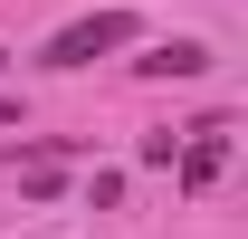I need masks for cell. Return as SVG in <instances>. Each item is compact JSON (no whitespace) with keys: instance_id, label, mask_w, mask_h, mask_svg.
<instances>
[{"instance_id":"cell-4","label":"cell","mask_w":248,"mask_h":239,"mask_svg":"<svg viewBox=\"0 0 248 239\" xmlns=\"http://www.w3.org/2000/svg\"><path fill=\"white\" fill-rule=\"evenodd\" d=\"M10 124H19V96H0V134H10Z\"/></svg>"},{"instance_id":"cell-1","label":"cell","mask_w":248,"mask_h":239,"mask_svg":"<svg viewBox=\"0 0 248 239\" xmlns=\"http://www.w3.org/2000/svg\"><path fill=\"white\" fill-rule=\"evenodd\" d=\"M115 48H134V10H95V19H77V29H58L48 48H38V67H95V58H115Z\"/></svg>"},{"instance_id":"cell-3","label":"cell","mask_w":248,"mask_h":239,"mask_svg":"<svg viewBox=\"0 0 248 239\" xmlns=\"http://www.w3.org/2000/svg\"><path fill=\"white\" fill-rule=\"evenodd\" d=\"M143 67V77H201V67H210V48H201V38H162L153 58H134Z\"/></svg>"},{"instance_id":"cell-2","label":"cell","mask_w":248,"mask_h":239,"mask_svg":"<svg viewBox=\"0 0 248 239\" xmlns=\"http://www.w3.org/2000/svg\"><path fill=\"white\" fill-rule=\"evenodd\" d=\"M229 134H239L229 115H201V124H182V144H172V163H182V191H210V182L229 172Z\"/></svg>"}]
</instances>
